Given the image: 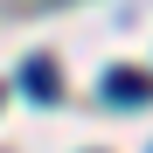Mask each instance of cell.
Returning <instances> with one entry per match:
<instances>
[{
    "instance_id": "6da1fadb",
    "label": "cell",
    "mask_w": 153,
    "mask_h": 153,
    "mask_svg": "<svg viewBox=\"0 0 153 153\" xmlns=\"http://www.w3.org/2000/svg\"><path fill=\"white\" fill-rule=\"evenodd\" d=\"M105 97H111V105H139V97H153V84H146L139 70H111L105 76Z\"/></svg>"
},
{
    "instance_id": "7a4b0ae2",
    "label": "cell",
    "mask_w": 153,
    "mask_h": 153,
    "mask_svg": "<svg viewBox=\"0 0 153 153\" xmlns=\"http://www.w3.org/2000/svg\"><path fill=\"white\" fill-rule=\"evenodd\" d=\"M21 84H28L35 97H56V84H63V76H56V63H42V56H35L28 70H21Z\"/></svg>"
}]
</instances>
